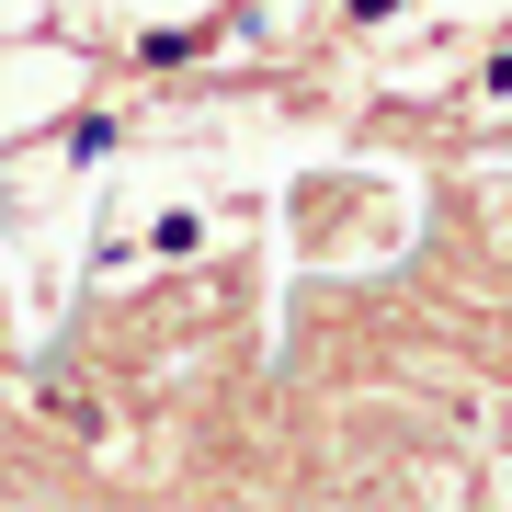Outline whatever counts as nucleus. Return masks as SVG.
<instances>
[{"label": "nucleus", "mask_w": 512, "mask_h": 512, "mask_svg": "<svg viewBox=\"0 0 512 512\" xmlns=\"http://www.w3.org/2000/svg\"><path fill=\"white\" fill-rule=\"evenodd\" d=\"M387 12H399V0H353V23H387Z\"/></svg>", "instance_id": "1"}]
</instances>
